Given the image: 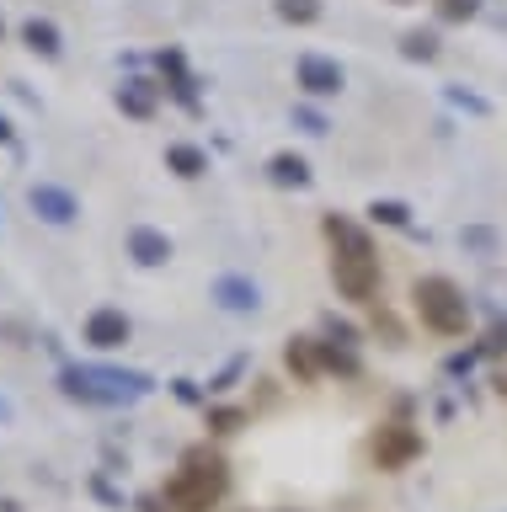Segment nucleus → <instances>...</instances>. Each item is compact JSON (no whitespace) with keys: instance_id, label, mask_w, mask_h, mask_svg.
Returning <instances> with one entry per match:
<instances>
[{"instance_id":"13","label":"nucleus","mask_w":507,"mask_h":512,"mask_svg":"<svg viewBox=\"0 0 507 512\" xmlns=\"http://www.w3.org/2000/svg\"><path fill=\"white\" fill-rule=\"evenodd\" d=\"M22 43L33 48V54H43V59H59V27L43 22V16H33V22L22 27Z\"/></svg>"},{"instance_id":"15","label":"nucleus","mask_w":507,"mask_h":512,"mask_svg":"<svg viewBox=\"0 0 507 512\" xmlns=\"http://www.w3.org/2000/svg\"><path fill=\"white\" fill-rule=\"evenodd\" d=\"M267 171H273L278 187H305L310 182V166L299 155H273V166H267Z\"/></svg>"},{"instance_id":"4","label":"nucleus","mask_w":507,"mask_h":512,"mask_svg":"<svg viewBox=\"0 0 507 512\" xmlns=\"http://www.w3.org/2000/svg\"><path fill=\"white\" fill-rule=\"evenodd\" d=\"M411 299H417V315H422V326H427V331L459 336V331L470 326V304H465V294H459L449 278H417Z\"/></svg>"},{"instance_id":"14","label":"nucleus","mask_w":507,"mask_h":512,"mask_svg":"<svg viewBox=\"0 0 507 512\" xmlns=\"http://www.w3.org/2000/svg\"><path fill=\"white\" fill-rule=\"evenodd\" d=\"M166 166L177 171V176H203V171H209V155H203L198 144H171V150H166Z\"/></svg>"},{"instance_id":"3","label":"nucleus","mask_w":507,"mask_h":512,"mask_svg":"<svg viewBox=\"0 0 507 512\" xmlns=\"http://www.w3.org/2000/svg\"><path fill=\"white\" fill-rule=\"evenodd\" d=\"M59 390L70 400H86V406H123V400L150 395L155 384L150 374H123V368H65Z\"/></svg>"},{"instance_id":"27","label":"nucleus","mask_w":507,"mask_h":512,"mask_svg":"<svg viewBox=\"0 0 507 512\" xmlns=\"http://www.w3.org/2000/svg\"><path fill=\"white\" fill-rule=\"evenodd\" d=\"M0 38H6V22H0Z\"/></svg>"},{"instance_id":"6","label":"nucleus","mask_w":507,"mask_h":512,"mask_svg":"<svg viewBox=\"0 0 507 512\" xmlns=\"http://www.w3.org/2000/svg\"><path fill=\"white\" fill-rule=\"evenodd\" d=\"M27 203H33V214H38L43 224H75V214H81L75 192L59 187V182H38L33 192H27Z\"/></svg>"},{"instance_id":"23","label":"nucleus","mask_w":507,"mask_h":512,"mask_svg":"<svg viewBox=\"0 0 507 512\" xmlns=\"http://www.w3.org/2000/svg\"><path fill=\"white\" fill-rule=\"evenodd\" d=\"M6 139H11V123H6V118H0V144H6Z\"/></svg>"},{"instance_id":"20","label":"nucleus","mask_w":507,"mask_h":512,"mask_svg":"<svg viewBox=\"0 0 507 512\" xmlns=\"http://www.w3.org/2000/svg\"><path fill=\"white\" fill-rule=\"evenodd\" d=\"M369 214H374V219H385V224H406V208H401V203H374Z\"/></svg>"},{"instance_id":"2","label":"nucleus","mask_w":507,"mask_h":512,"mask_svg":"<svg viewBox=\"0 0 507 512\" xmlns=\"http://www.w3.org/2000/svg\"><path fill=\"white\" fill-rule=\"evenodd\" d=\"M230 486V470H225V459L209 454V448H187V459H182V470L166 480V507L171 512H214L219 507V496H225Z\"/></svg>"},{"instance_id":"17","label":"nucleus","mask_w":507,"mask_h":512,"mask_svg":"<svg viewBox=\"0 0 507 512\" xmlns=\"http://www.w3.org/2000/svg\"><path fill=\"white\" fill-rule=\"evenodd\" d=\"M241 427H246V411H235V406L209 411V432H241Z\"/></svg>"},{"instance_id":"11","label":"nucleus","mask_w":507,"mask_h":512,"mask_svg":"<svg viewBox=\"0 0 507 512\" xmlns=\"http://www.w3.org/2000/svg\"><path fill=\"white\" fill-rule=\"evenodd\" d=\"M283 363H289V374H294L299 384H310L315 374H321V347L305 342V336H294V342L283 347Z\"/></svg>"},{"instance_id":"22","label":"nucleus","mask_w":507,"mask_h":512,"mask_svg":"<svg viewBox=\"0 0 507 512\" xmlns=\"http://www.w3.org/2000/svg\"><path fill=\"white\" fill-rule=\"evenodd\" d=\"M235 374H241V358H235V363L225 368V374H219V379H214V390H230V379H235Z\"/></svg>"},{"instance_id":"9","label":"nucleus","mask_w":507,"mask_h":512,"mask_svg":"<svg viewBox=\"0 0 507 512\" xmlns=\"http://www.w3.org/2000/svg\"><path fill=\"white\" fill-rule=\"evenodd\" d=\"M129 256L139 267H166L171 262V240L161 230H150V224H139V230H129Z\"/></svg>"},{"instance_id":"10","label":"nucleus","mask_w":507,"mask_h":512,"mask_svg":"<svg viewBox=\"0 0 507 512\" xmlns=\"http://www.w3.org/2000/svg\"><path fill=\"white\" fill-rule=\"evenodd\" d=\"M214 299L225 304L230 315H246V310H257V304H262V288L251 283V278H235V272H230V278L214 283Z\"/></svg>"},{"instance_id":"12","label":"nucleus","mask_w":507,"mask_h":512,"mask_svg":"<svg viewBox=\"0 0 507 512\" xmlns=\"http://www.w3.org/2000/svg\"><path fill=\"white\" fill-rule=\"evenodd\" d=\"M118 107L129 112V118H150V112H155V86H150V80H123Z\"/></svg>"},{"instance_id":"8","label":"nucleus","mask_w":507,"mask_h":512,"mask_svg":"<svg viewBox=\"0 0 507 512\" xmlns=\"http://www.w3.org/2000/svg\"><path fill=\"white\" fill-rule=\"evenodd\" d=\"M86 342L97 352H118L123 342H129V315L123 310H91L86 315Z\"/></svg>"},{"instance_id":"24","label":"nucleus","mask_w":507,"mask_h":512,"mask_svg":"<svg viewBox=\"0 0 507 512\" xmlns=\"http://www.w3.org/2000/svg\"><path fill=\"white\" fill-rule=\"evenodd\" d=\"M497 390H502V395H507V374H502V379H497Z\"/></svg>"},{"instance_id":"26","label":"nucleus","mask_w":507,"mask_h":512,"mask_svg":"<svg viewBox=\"0 0 507 512\" xmlns=\"http://www.w3.org/2000/svg\"><path fill=\"white\" fill-rule=\"evenodd\" d=\"M395 6H411V0H395Z\"/></svg>"},{"instance_id":"16","label":"nucleus","mask_w":507,"mask_h":512,"mask_svg":"<svg viewBox=\"0 0 507 512\" xmlns=\"http://www.w3.org/2000/svg\"><path fill=\"white\" fill-rule=\"evenodd\" d=\"M278 16L283 22H315V16H321V0H278Z\"/></svg>"},{"instance_id":"18","label":"nucleus","mask_w":507,"mask_h":512,"mask_svg":"<svg viewBox=\"0 0 507 512\" xmlns=\"http://www.w3.org/2000/svg\"><path fill=\"white\" fill-rule=\"evenodd\" d=\"M475 11H481V0H438V16H443V22H470Z\"/></svg>"},{"instance_id":"5","label":"nucleus","mask_w":507,"mask_h":512,"mask_svg":"<svg viewBox=\"0 0 507 512\" xmlns=\"http://www.w3.org/2000/svg\"><path fill=\"white\" fill-rule=\"evenodd\" d=\"M369 454H374L379 470H406V464L422 454V438H417V432H411L406 422H385V427L374 432Z\"/></svg>"},{"instance_id":"25","label":"nucleus","mask_w":507,"mask_h":512,"mask_svg":"<svg viewBox=\"0 0 507 512\" xmlns=\"http://www.w3.org/2000/svg\"><path fill=\"white\" fill-rule=\"evenodd\" d=\"M0 416H11V406H6V400H0Z\"/></svg>"},{"instance_id":"21","label":"nucleus","mask_w":507,"mask_h":512,"mask_svg":"<svg viewBox=\"0 0 507 512\" xmlns=\"http://www.w3.org/2000/svg\"><path fill=\"white\" fill-rule=\"evenodd\" d=\"M299 123H305V134H326V118H321V112H299Z\"/></svg>"},{"instance_id":"7","label":"nucleus","mask_w":507,"mask_h":512,"mask_svg":"<svg viewBox=\"0 0 507 512\" xmlns=\"http://www.w3.org/2000/svg\"><path fill=\"white\" fill-rule=\"evenodd\" d=\"M299 86H305L310 96H337V91L347 86V75H342V64H337V59L305 54V59H299Z\"/></svg>"},{"instance_id":"1","label":"nucleus","mask_w":507,"mask_h":512,"mask_svg":"<svg viewBox=\"0 0 507 512\" xmlns=\"http://www.w3.org/2000/svg\"><path fill=\"white\" fill-rule=\"evenodd\" d=\"M326 240H331V283H337L342 299L353 304H374L379 294V251L374 240L358 230L353 219H326Z\"/></svg>"},{"instance_id":"19","label":"nucleus","mask_w":507,"mask_h":512,"mask_svg":"<svg viewBox=\"0 0 507 512\" xmlns=\"http://www.w3.org/2000/svg\"><path fill=\"white\" fill-rule=\"evenodd\" d=\"M433 54H438L433 32H406V59H433Z\"/></svg>"}]
</instances>
